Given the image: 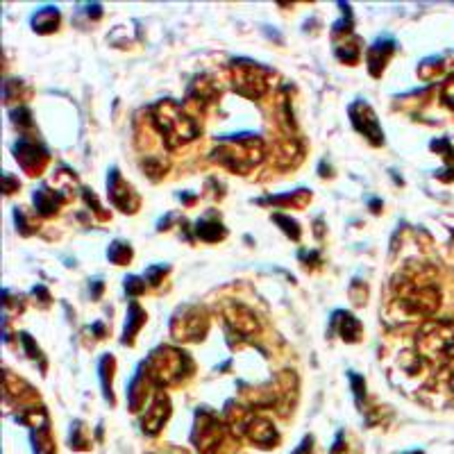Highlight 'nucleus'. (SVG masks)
I'll list each match as a JSON object with an SVG mask.
<instances>
[{"label": "nucleus", "mask_w": 454, "mask_h": 454, "mask_svg": "<svg viewBox=\"0 0 454 454\" xmlns=\"http://www.w3.org/2000/svg\"><path fill=\"white\" fill-rule=\"evenodd\" d=\"M397 302L411 314H431L438 307V289L418 271H402L393 282Z\"/></svg>", "instance_id": "1"}, {"label": "nucleus", "mask_w": 454, "mask_h": 454, "mask_svg": "<svg viewBox=\"0 0 454 454\" xmlns=\"http://www.w3.org/2000/svg\"><path fill=\"white\" fill-rule=\"evenodd\" d=\"M152 123L170 148L187 144V141L196 139L198 132H200L196 120L187 116L180 105L170 103V101L159 103L157 107L152 109Z\"/></svg>", "instance_id": "2"}, {"label": "nucleus", "mask_w": 454, "mask_h": 454, "mask_svg": "<svg viewBox=\"0 0 454 454\" xmlns=\"http://www.w3.org/2000/svg\"><path fill=\"white\" fill-rule=\"evenodd\" d=\"M144 368L155 384L168 386L177 384L184 375H189L191 359L187 352L175 350V347H159L152 352V357L148 359V364H144Z\"/></svg>", "instance_id": "3"}, {"label": "nucleus", "mask_w": 454, "mask_h": 454, "mask_svg": "<svg viewBox=\"0 0 454 454\" xmlns=\"http://www.w3.org/2000/svg\"><path fill=\"white\" fill-rule=\"evenodd\" d=\"M232 141L237 144V148H221L216 150V159L223 161L225 166H230L234 170H248L254 166L261 159V141L254 137H232Z\"/></svg>", "instance_id": "4"}, {"label": "nucleus", "mask_w": 454, "mask_h": 454, "mask_svg": "<svg viewBox=\"0 0 454 454\" xmlns=\"http://www.w3.org/2000/svg\"><path fill=\"white\" fill-rule=\"evenodd\" d=\"M234 89L248 98H259L268 89V70L254 62H234Z\"/></svg>", "instance_id": "5"}, {"label": "nucleus", "mask_w": 454, "mask_h": 454, "mask_svg": "<svg viewBox=\"0 0 454 454\" xmlns=\"http://www.w3.org/2000/svg\"><path fill=\"white\" fill-rule=\"evenodd\" d=\"M223 434H225L223 425L214 414H209V411H198V423H196L193 434H191L198 452L216 454L218 448L223 445Z\"/></svg>", "instance_id": "6"}, {"label": "nucleus", "mask_w": 454, "mask_h": 454, "mask_svg": "<svg viewBox=\"0 0 454 454\" xmlns=\"http://www.w3.org/2000/svg\"><path fill=\"white\" fill-rule=\"evenodd\" d=\"M207 332V318H204L202 311H198L193 307L182 309V316L173 318V334L177 338H202V334Z\"/></svg>", "instance_id": "7"}, {"label": "nucleus", "mask_w": 454, "mask_h": 454, "mask_svg": "<svg viewBox=\"0 0 454 454\" xmlns=\"http://www.w3.org/2000/svg\"><path fill=\"white\" fill-rule=\"evenodd\" d=\"M350 116H352L354 127H357L359 132H364L373 144H382V141H384V134L379 130L377 118H375L373 109L368 107L366 103H354L350 107Z\"/></svg>", "instance_id": "8"}, {"label": "nucleus", "mask_w": 454, "mask_h": 454, "mask_svg": "<svg viewBox=\"0 0 454 454\" xmlns=\"http://www.w3.org/2000/svg\"><path fill=\"white\" fill-rule=\"evenodd\" d=\"M107 184H109L111 202L116 204V207H118L120 211H134V209H137L139 198L134 196L132 187H127V184H125L123 180H120V175H118V170H116V168H113L111 173H109Z\"/></svg>", "instance_id": "9"}, {"label": "nucleus", "mask_w": 454, "mask_h": 454, "mask_svg": "<svg viewBox=\"0 0 454 454\" xmlns=\"http://www.w3.org/2000/svg\"><path fill=\"white\" fill-rule=\"evenodd\" d=\"M241 429L250 436V441L264 445V448H271V445L278 443V431H275L273 425L268 420H264V418L248 416L243 420V425H241Z\"/></svg>", "instance_id": "10"}, {"label": "nucleus", "mask_w": 454, "mask_h": 454, "mask_svg": "<svg viewBox=\"0 0 454 454\" xmlns=\"http://www.w3.org/2000/svg\"><path fill=\"white\" fill-rule=\"evenodd\" d=\"M14 152H16L18 164L25 170H30L32 175L37 173V170H41V166H44V161L48 157L37 144H32V141H27V139H21L18 144L14 146Z\"/></svg>", "instance_id": "11"}, {"label": "nucleus", "mask_w": 454, "mask_h": 454, "mask_svg": "<svg viewBox=\"0 0 454 454\" xmlns=\"http://www.w3.org/2000/svg\"><path fill=\"white\" fill-rule=\"evenodd\" d=\"M170 414V404H168V397L164 393H157V397H155L152 407L146 411L144 416V431L146 434H157V431L164 427L166 418Z\"/></svg>", "instance_id": "12"}, {"label": "nucleus", "mask_w": 454, "mask_h": 454, "mask_svg": "<svg viewBox=\"0 0 454 454\" xmlns=\"http://www.w3.org/2000/svg\"><path fill=\"white\" fill-rule=\"evenodd\" d=\"M227 323H230L234 332H239V334H252V332H257L254 316L245 307H241V304H234V307L227 311Z\"/></svg>", "instance_id": "13"}, {"label": "nucleus", "mask_w": 454, "mask_h": 454, "mask_svg": "<svg viewBox=\"0 0 454 454\" xmlns=\"http://www.w3.org/2000/svg\"><path fill=\"white\" fill-rule=\"evenodd\" d=\"M332 323L334 325L338 323V332L345 340H357L361 334V323L352 314H347V311H336Z\"/></svg>", "instance_id": "14"}, {"label": "nucleus", "mask_w": 454, "mask_h": 454, "mask_svg": "<svg viewBox=\"0 0 454 454\" xmlns=\"http://www.w3.org/2000/svg\"><path fill=\"white\" fill-rule=\"evenodd\" d=\"M395 44L391 39H379L377 44L371 48V55H368V62H371V70L375 75L379 73V66L384 68V62L388 59V55L393 53Z\"/></svg>", "instance_id": "15"}, {"label": "nucleus", "mask_w": 454, "mask_h": 454, "mask_svg": "<svg viewBox=\"0 0 454 454\" xmlns=\"http://www.w3.org/2000/svg\"><path fill=\"white\" fill-rule=\"evenodd\" d=\"M62 198L57 191H51L48 187H41L39 191H34V204H37V209L41 214H53L59 207Z\"/></svg>", "instance_id": "16"}, {"label": "nucleus", "mask_w": 454, "mask_h": 454, "mask_svg": "<svg viewBox=\"0 0 454 454\" xmlns=\"http://www.w3.org/2000/svg\"><path fill=\"white\" fill-rule=\"evenodd\" d=\"M146 323V311L139 307L137 302L130 304V316H127V323H125V334H123V343H132L134 334L139 332L141 325Z\"/></svg>", "instance_id": "17"}, {"label": "nucleus", "mask_w": 454, "mask_h": 454, "mask_svg": "<svg viewBox=\"0 0 454 454\" xmlns=\"http://www.w3.org/2000/svg\"><path fill=\"white\" fill-rule=\"evenodd\" d=\"M57 23H59V12H57L55 7H46V10H41L32 16L34 30H39V32H51L57 27Z\"/></svg>", "instance_id": "18"}, {"label": "nucleus", "mask_w": 454, "mask_h": 454, "mask_svg": "<svg viewBox=\"0 0 454 454\" xmlns=\"http://www.w3.org/2000/svg\"><path fill=\"white\" fill-rule=\"evenodd\" d=\"M196 234L204 241H218L225 237V230L221 223L214 221V218H200L196 225Z\"/></svg>", "instance_id": "19"}, {"label": "nucleus", "mask_w": 454, "mask_h": 454, "mask_svg": "<svg viewBox=\"0 0 454 454\" xmlns=\"http://www.w3.org/2000/svg\"><path fill=\"white\" fill-rule=\"evenodd\" d=\"M109 259L113 261V264H127L130 261V257H132V250H130V245H125V243H111V248H109Z\"/></svg>", "instance_id": "20"}, {"label": "nucleus", "mask_w": 454, "mask_h": 454, "mask_svg": "<svg viewBox=\"0 0 454 454\" xmlns=\"http://www.w3.org/2000/svg\"><path fill=\"white\" fill-rule=\"evenodd\" d=\"M275 223H282L284 225V232L291 234L293 239H300V230H297V223L291 221L286 216H275Z\"/></svg>", "instance_id": "21"}, {"label": "nucleus", "mask_w": 454, "mask_h": 454, "mask_svg": "<svg viewBox=\"0 0 454 454\" xmlns=\"http://www.w3.org/2000/svg\"><path fill=\"white\" fill-rule=\"evenodd\" d=\"M144 289H146V282H141L139 278H127V280H125V291H127V293L139 295Z\"/></svg>", "instance_id": "22"}, {"label": "nucleus", "mask_w": 454, "mask_h": 454, "mask_svg": "<svg viewBox=\"0 0 454 454\" xmlns=\"http://www.w3.org/2000/svg\"><path fill=\"white\" fill-rule=\"evenodd\" d=\"M166 273V268L164 266H157V268H148L146 271V280L150 282V284H159V278L161 275Z\"/></svg>", "instance_id": "23"}, {"label": "nucleus", "mask_w": 454, "mask_h": 454, "mask_svg": "<svg viewBox=\"0 0 454 454\" xmlns=\"http://www.w3.org/2000/svg\"><path fill=\"white\" fill-rule=\"evenodd\" d=\"M409 454H423V452H418V450H416V452H409Z\"/></svg>", "instance_id": "24"}]
</instances>
